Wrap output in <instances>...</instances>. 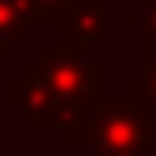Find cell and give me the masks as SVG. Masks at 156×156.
<instances>
[{
    "label": "cell",
    "instance_id": "277c9868",
    "mask_svg": "<svg viewBox=\"0 0 156 156\" xmlns=\"http://www.w3.org/2000/svg\"><path fill=\"white\" fill-rule=\"evenodd\" d=\"M30 26H48L34 0H0V60H8V48L23 41Z\"/></svg>",
    "mask_w": 156,
    "mask_h": 156
},
{
    "label": "cell",
    "instance_id": "7a4b0ae2",
    "mask_svg": "<svg viewBox=\"0 0 156 156\" xmlns=\"http://www.w3.org/2000/svg\"><path fill=\"white\" fill-rule=\"evenodd\" d=\"M86 145L93 156H149L156 149V115L138 89V74L126 78L123 93L101 101Z\"/></svg>",
    "mask_w": 156,
    "mask_h": 156
},
{
    "label": "cell",
    "instance_id": "5b68a950",
    "mask_svg": "<svg viewBox=\"0 0 156 156\" xmlns=\"http://www.w3.org/2000/svg\"><path fill=\"white\" fill-rule=\"evenodd\" d=\"M138 89L145 97V104L152 108L156 115V52L152 48H141V74H138Z\"/></svg>",
    "mask_w": 156,
    "mask_h": 156
},
{
    "label": "cell",
    "instance_id": "3957f363",
    "mask_svg": "<svg viewBox=\"0 0 156 156\" xmlns=\"http://www.w3.org/2000/svg\"><path fill=\"white\" fill-rule=\"evenodd\" d=\"M108 15H112V0H78L74 11L56 26V37L74 48L93 52V48L108 45V37H112Z\"/></svg>",
    "mask_w": 156,
    "mask_h": 156
},
{
    "label": "cell",
    "instance_id": "8992f818",
    "mask_svg": "<svg viewBox=\"0 0 156 156\" xmlns=\"http://www.w3.org/2000/svg\"><path fill=\"white\" fill-rule=\"evenodd\" d=\"M74 4H78V0H34V8L45 15V23H48V26H60L63 19L74 11Z\"/></svg>",
    "mask_w": 156,
    "mask_h": 156
},
{
    "label": "cell",
    "instance_id": "6da1fadb",
    "mask_svg": "<svg viewBox=\"0 0 156 156\" xmlns=\"http://www.w3.org/2000/svg\"><path fill=\"white\" fill-rule=\"evenodd\" d=\"M34 71L41 78V86L52 97L56 108V141L78 145L89 141L93 112L108 101V60H97L93 52L74 48L67 41H45L34 56Z\"/></svg>",
    "mask_w": 156,
    "mask_h": 156
},
{
    "label": "cell",
    "instance_id": "52a82bcc",
    "mask_svg": "<svg viewBox=\"0 0 156 156\" xmlns=\"http://www.w3.org/2000/svg\"><path fill=\"white\" fill-rule=\"evenodd\" d=\"M138 15H141V48L156 52V0H141Z\"/></svg>",
    "mask_w": 156,
    "mask_h": 156
},
{
    "label": "cell",
    "instance_id": "ba28073f",
    "mask_svg": "<svg viewBox=\"0 0 156 156\" xmlns=\"http://www.w3.org/2000/svg\"><path fill=\"white\" fill-rule=\"evenodd\" d=\"M149 156H156V149H152V152H149Z\"/></svg>",
    "mask_w": 156,
    "mask_h": 156
}]
</instances>
